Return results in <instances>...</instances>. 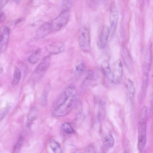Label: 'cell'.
<instances>
[{
  "mask_svg": "<svg viewBox=\"0 0 153 153\" xmlns=\"http://www.w3.org/2000/svg\"><path fill=\"white\" fill-rule=\"evenodd\" d=\"M65 99L53 111V115L62 117L68 114L73 108L76 102L77 92L75 89L68 87L65 91Z\"/></svg>",
  "mask_w": 153,
  "mask_h": 153,
  "instance_id": "6da1fadb",
  "label": "cell"
},
{
  "mask_svg": "<svg viewBox=\"0 0 153 153\" xmlns=\"http://www.w3.org/2000/svg\"><path fill=\"white\" fill-rule=\"evenodd\" d=\"M69 16L68 10H64L56 17L48 21L52 32L58 31L65 26L67 23Z\"/></svg>",
  "mask_w": 153,
  "mask_h": 153,
  "instance_id": "7a4b0ae2",
  "label": "cell"
},
{
  "mask_svg": "<svg viewBox=\"0 0 153 153\" xmlns=\"http://www.w3.org/2000/svg\"><path fill=\"white\" fill-rule=\"evenodd\" d=\"M78 39L79 46L83 51L87 52L90 48V36L86 27L83 26L79 30Z\"/></svg>",
  "mask_w": 153,
  "mask_h": 153,
  "instance_id": "3957f363",
  "label": "cell"
},
{
  "mask_svg": "<svg viewBox=\"0 0 153 153\" xmlns=\"http://www.w3.org/2000/svg\"><path fill=\"white\" fill-rule=\"evenodd\" d=\"M146 121L139 120L138 128L137 148L140 151L143 150L146 143Z\"/></svg>",
  "mask_w": 153,
  "mask_h": 153,
  "instance_id": "277c9868",
  "label": "cell"
},
{
  "mask_svg": "<svg viewBox=\"0 0 153 153\" xmlns=\"http://www.w3.org/2000/svg\"><path fill=\"white\" fill-rule=\"evenodd\" d=\"M123 75V65L120 60L118 59L114 62L112 65L111 80L114 83L119 84L122 79Z\"/></svg>",
  "mask_w": 153,
  "mask_h": 153,
  "instance_id": "5b68a950",
  "label": "cell"
},
{
  "mask_svg": "<svg viewBox=\"0 0 153 153\" xmlns=\"http://www.w3.org/2000/svg\"><path fill=\"white\" fill-rule=\"evenodd\" d=\"M110 21L111 27L110 33L113 34L115 31L118 19V11L115 2H112L110 8Z\"/></svg>",
  "mask_w": 153,
  "mask_h": 153,
  "instance_id": "8992f818",
  "label": "cell"
},
{
  "mask_svg": "<svg viewBox=\"0 0 153 153\" xmlns=\"http://www.w3.org/2000/svg\"><path fill=\"white\" fill-rule=\"evenodd\" d=\"M50 61V56L45 57L36 67L34 72V76L40 77L42 76L48 70Z\"/></svg>",
  "mask_w": 153,
  "mask_h": 153,
  "instance_id": "52a82bcc",
  "label": "cell"
},
{
  "mask_svg": "<svg viewBox=\"0 0 153 153\" xmlns=\"http://www.w3.org/2000/svg\"><path fill=\"white\" fill-rule=\"evenodd\" d=\"M10 33V29L4 26L1 29L0 35V48L1 53L6 50L8 42Z\"/></svg>",
  "mask_w": 153,
  "mask_h": 153,
  "instance_id": "ba28073f",
  "label": "cell"
},
{
  "mask_svg": "<svg viewBox=\"0 0 153 153\" xmlns=\"http://www.w3.org/2000/svg\"><path fill=\"white\" fill-rule=\"evenodd\" d=\"M65 46L64 43L56 42L52 43L47 45L46 51L51 54L56 55L62 52L65 50Z\"/></svg>",
  "mask_w": 153,
  "mask_h": 153,
  "instance_id": "9c48e42d",
  "label": "cell"
},
{
  "mask_svg": "<svg viewBox=\"0 0 153 153\" xmlns=\"http://www.w3.org/2000/svg\"><path fill=\"white\" fill-rule=\"evenodd\" d=\"M110 33V28L107 26H104L98 40L97 44L100 48L103 49L105 47Z\"/></svg>",
  "mask_w": 153,
  "mask_h": 153,
  "instance_id": "30bf717a",
  "label": "cell"
},
{
  "mask_svg": "<svg viewBox=\"0 0 153 153\" xmlns=\"http://www.w3.org/2000/svg\"><path fill=\"white\" fill-rule=\"evenodd\" d=\"M149 74L144 73L140 91L138 96L140 103H141L145 98L148 86Z\"/></svg>",
  "mask_w": 153,
  "mask_h": 153,
  "instance_id": "8fae6325",
  "label": "cell"
},
{
  "mask_svg": "<svg viewBox=\"0 0 153 153\" xmlns=\"http://www.w3.org/2000/svg\"><path fill=\"white\" fill-rule=\"evenodd\" d=\"M52 32L48 22L42 25L37 30L35 37L37 39L42 38Z\"/></svg>",
  "mask_w": 153,
  "mask_h": 153,
  "instance_id": "7c38bea8",
  "label": "cell"
},
{
  "mask_svg": "<svg viewBox=\"0 0 153 153\" xmlns=\"http://www.w3.org/2000/svg\"><path fill=\"white\" fill-rule=\"evenodd\" d=\"M146 51V56L144 63V73H149L152 61L151 48V46L148 47Z\"/></svg>",
  "mask_w": 153,
  "mask_h": 153,
  "instance_id": "4fadbf2b",
  "label": "cell"
},
{
  "mask_svg": "<svg viewBox=\"0 0 153 153\" xmlns=\"http://www.w3.org/2000/svg\"><path fill=\"white\" fill-rule=\"evenodd\" d=\"M101 67L105 75L111 79V70L108 62L106 60L103 61L101 64Z\"/></svg>",
  "mask_w": 153,
  "mask_h": 153,
  "instance_id": "5bb4252c",
  "label": "cell"
},
{
  "mask_svg": "<svg viewBox=\"0 0 153 153\" xmlns=\"http://www.w3.org/2000/svg\"><path fill=\"white\" fill-rule=\"evenodd\" d=\"M38 113V109L36 108H34L31 110L27 118L26 125L27 126H30L37 117Z\"/></svg>",
  "mask_w": 153,
  "mask_h": 153,
  "instance_id": "9a60e30c",
  "label": "cell"
},
{
  "mask_svg": "<svg viewBox=\"0 0 153 153\" xmlns=\"http://www.w3.org/2000/svg\"><path fill=\"white\" fill-rule=\"evenodd\" d=\"M49 144L54 153H62V150L60 145L55 140L53 139L50 140Z\"/></svg>",
  "mask_w": 153,
  "mask_h": 153,
  "instance_id": "2e32d148",
  "label": "cell"
},
{
  "mask_svg": "<svg viewBox=\"0 0 153 153\" xmlns=\"http://www.w3.org/2000/svg\"><path fill=\"white\" fill-rule=\"evenodd\" d=\"M21 76V72L20 70L16 67L15 69L13 78L12 83L13 85H16L19 83Z\"/></svg>",
  "mask_w": 153,
  "mask_h": 153,
  "instance_id": "e0dca14e",
  "label": "cell"
},
{
  "mask_svg": "<svg viewBox=\"0 0 153 153\" xmlns=\"http://www.w3.org/2000/svg\"><path fill=\"white\" fill-rule=\"evenodd\" d=\"M127 86L129 96L132 99L134 94L135 88L134 82L131 80L128 79L127 82Z\"/></svg>",
  "mask_w": 153,
  "mask_h": 153,
  "instance_id": "ac0fdd59",
  "label": "cell"
},
{
  "mask_svg": "<svg viewBox=\"0 0 153 153\" xmlns=\"http://www.w3.org/2000/svg\"><path fill=\"white\" fill-rule=\"evenodd\" d=\"M40 51L39 49L36 50L34 53L29 57L28 60L30 63L35 64L38 62L39 59Z\"/></svg>",
  "mask_w": 153,
  "mask_h": 153,
  "instance_id": "d6986e66",
  "label": "cell"
},
{
  "mask_svg": "<svg viewBox=\"0 0 153 153\" xmlns=\"http://www.w3.org/2000/svg\"><path fill=\"white\" fill-rule=\"evenodd\" d=\"M104 143L105 145L108 148L112 147L114 144V139L111 134L107 135L105 138Z\"/></svg>",
  "mask_w": 153,
  "mask_h": 153,
  "instance_id": "ffe728a7",
  "label": "cell"
},
{
  "mask_svg": "<svg viewBox=\"0 0 153 153\" xmlns=\"http://www.w3.org/2000/svg\"><path fill=\"white\" fill-rule=\"evenodd\" d=\"M61 128L63 131L68 134H71L74 131V130L70 124L67 122L64 123L62 124Z\"/></svg>",
  "mask_w": 153,
  "mask_h": 153,
  "instance_id": "44dd1931",
  "label": "cell"
},
{
  "mask_svg": "<svg viewBox=\"0 0 153 153\" xmlns=\"http://www.w3.org/2000/svg\"><path fill=\"white\" fill-rule=\"evenodd\" d=\"M23 138L22 137H21L19 138L14 146L13 153H19L23 144Z\"/></svg>",
  "mask_w": 153,
  "mask_h": 153,
  "instance_id": "7402d4cb",
  "label": "cell"
},
{
  "mask_svg": "<svg viewBox=\"0 0 153 153\" xmlns=\"http://www.w3.org/2000/svg\"><path fill=\"white\" fill-rule=\"evenodd\" d=\"M10 108V106L7 105L1 109L0 111V121H1L8 114Z\"/></svg>",
  "mask_w": 153,
  "mask_h": 153,
  "instance_id": "603a6c76",
  "label": "cell"
},
{
  "mask_svg": "<svg viewBox=\"0 0 153 153\" xmlns=\"http://www.w3.org/2000/svg\"><path fill=\"white\" fill-rule=\"evenodd\" d=\"M85 65L84 64L81 62L78 63L76 66V71L79 73H82L85 70Z\"/></svg>",
  "mask_w": 153,
  "mask_h": 153,
  "instance_id": "cb8c5ba5",
  "label": "cell"
},
{
  "mask_svg": "<svg viewBox=\"0 0 153 153\" xmlns=\"http://www.w3.org/2000/svg\"><path fill=\"white\" fill-rule=\"evenodd\" d=\"M0 22H3L5 19L6 16L5 13L2 11H0Z\"/></svg>",
  "mask_w": 153,
  "mask_h": 153,
  "instance_id": "d4e9b609",
  "label": "cell"
},
{
  "mask_svg": "<svg viewBox=\"0 0 153 153\" xmlns=\"http://www.w3.org/2000/svg\"><path fill=\"white\" fill-rule=\"evenodd\" d=\"M64 4L65 5V7H66V10H68V8L69 7L71 4V1H65Z\"/></svg>",
  "mask_w": 153,
  "mask_h": 153,
  "instance_id": "484cf974",
  "label": "cell"
},
{
  "mask_svg": "<svg viewBox=\"0 0 153 153\" xmlns=\"http://www.w3.org/2000/svg\"><path fill=\"white\" fill-rule=\"evenodd\" d=\"M8 1L7 0H0V7L1 9L7 3Z\"/></svg>",
  "mask_w": 153,
  "mask_h": 153,
  "instance_id": "4316f807",
  "label": "cell"
},
{
  "mask_svg": "<svg viewBox=\"0 0 153 153\" xmlns=\"http://www.w3.org/2000/svg\"><path fill=\"white\" fill-rule=\"evenodd\" d=\"M24 20V19L22 18H21L19 19H17L14 22V25H19V24H20L21 23L22 21H23Z\"/></svg>",
  "mask_w": 153,
  "mask_h": 153,
  "instance_id": "83f0119b",
  "label": "cell"
}]
</instances>
